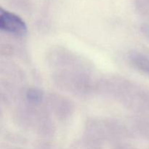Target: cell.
Masks as SVG:
<instances>
[{
  "instance_id": "cell-4",
  "label": "cell",
  "mask_w": 149,
  "mask_h": 149,
  "mask_svg": "<svg viewBox=\"0 0 149 149\" xmlns=\"http://www.w3.org/2000/svg\"><path fill=\"white\" fill-rule=\"evenodd\" d=\"M0 29L9 34L23 36L27 33V26L24 20L13 13L0 10Z\"/></svg>"
},
{
  "instance_id": "cell-2",
  "label": "cell",
  "mask_w": 149,
  "mask_h": 149,
  "mask_svg": "<svg viewBox=\"0 0 149 149\" xmlns=\"http://www.w3.org/2000/svg\"><path fill=\"white\" fill-rule=\"evenodd\" d=\"M47 60L55 70L87 65L79 57L63 47H54L48 52Z\"/></svg>"
},
{
  "instance_id": "cell-5",
  "label": "cell",
  "mask_w": 149,
  "mask_h": 149,
  "mask_svg": "<svg viewBox=\"0 0 149 149\" xmlns=\"http://www.w3.org/2000/svg\"><path fill=\"white\" fill-rule=\"evenodd\" d=\"M127 61L131 66L139 72L149 77V57L139 51L128 52Z\"/></svg>"
},
{
  "instance_id": "cell-6",
  "label": "cell",
  "mask_w": 149,
  "mask_h": 149,
  "mask_svg": "<svg viewBox=\"0 0 149 149\" xmlns=\"http://www.w3.org/2000/svg\"><path fill=\"white\" fill-rule=\"evenodd\" d=\"M25 97L29 105L39 106L45 99V93L40 89L31 87L26 91Z\"/></svg>"
},
{
  "instance_id": "cell-3",
  "label": "cell",
  "mask_w": 149,
  "mask_h": 149,
  "mask_svg": "<svg viewBox=\"0 0 149 149\" xmlns=\"http://www.w3.org/2000/svg\"><path fill=\"white\" fill-rule=\"evenodd\" d=\"M45 99L48 109L59 120H68L74 114L75 106L68 97L58 93H50Z\"/></svg>"
},
{
  "instance_id": "cell-1",
  "label": "cell",
  "mask_w": 149,
  "mask_h": 149,
  "mask_svg": "<svg viewBox=\"0 0 149 149\" xmlns=\"http://www.w3.org/2000/svg\"><path fill=\"white\" fill-rule=\"evenodd\" d=\"M52 80L61 90L79 96L87 95L96 90L97 82L93 79L87 65L55 70Z\"/></svg>"
},
{
  "instance_id": "cell-7",
  "label": "cell",
  "mask_w": 149,
  "mask_h": 149,
  "mask_svg": "<svg viewBox=\"0 0 149 149\" xmlns=\"http://www.w3.org/2000/svg\"><path fill=\"white\" fill-rule=\"evenodd\" d=\"M141 29H142V33H143L148 39H149V24L144 25Z\"/></svg>"
}]
</instances>
